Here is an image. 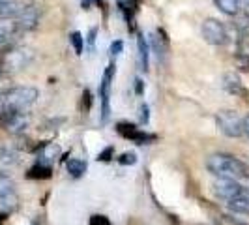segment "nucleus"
<instances>
[{
    "label": "nucleus",
    "mask_w": 249,
    "mask_h": 225,
    "mask_svg": "<svg viewBox=\"0 0 249 225\" xmlns=\"http://www.w3.org/2000/svg\"><path fill=\"white\" fill-rule=\"evenodd\" d=\"M206 169L212 173V175L219 176V178H244L248 176V165L244 162H240L238 158L231 156V154H212L208 160H206Z\"/></svg>",
    "instance_id": "f257e3e1"
},
{
    "label": "nucleus",
    "mask_w": 249,
    "mask_h": 225,
    "mask_svg": "<svg viewBox=\"0 0 249 225\" xmlns=\"http://www.w3.org/2000/svg\"><path fill=\"white\" fill-rule=\"evenodd\" d=\"M37 96L39 92L34 87H13L8 92H4L2 103L8 112H23L36 103Z\"/></svg>",
    "instance_id": "f03ea898"
},
{
    "label": "nucleus",
    "mask_w": 249,
    "mask_h": 225,
    "mask_svg": "<svg viewBox=\"0 0 249 225\" xmlns=\"http://www.w3.org/2000/svg\"><path fill=\"white\" fill-rule=\"evenodd\" d=\"M114 64H109L103 72L100 83V103H101V124H105L111 116V87L112 81H114Z\"/></svg>",
    "instance_id": "7ed1b4c3"
},
{
    "label": "nucleus",
    "mask_w": 249,
    "mask_h": 225,
    "mask_svg": "<svg viewBox=\"0 0 249 225\" xmlns=\"http://www.w3.org/2000/svg\"><path fill=\"white\" fill-rule=\"evenodd\" d=\"M219 131L227 137H240L244 135V126L242 116H238L236 111H221L215 118Z\"/></svg>",
    "instance_id": "20e7f679"
},
{
    "label": "nucleus",
    "mask_w": 249,
    "mask_h": 225,
    "mask_svg": "<svg viewBox=\"0 0 249 225\" xmlns=\"http://www.w3.org/2000/svg\"><path fill=\"white\" fill-rule=\"evenodd\" d=\"M200 32H202V38H204L210 45H225L227 39H229L227 28H225L223 23H219L217 19H206V21L202 23Z\"/></svg>",
    "instance_id": "39448f33"
},
{
    "label": "nucleus",
    "mask_w": 249,
    "mask_h": 225,
    "mask_svg": "<svg viewBox=\"0 0 249 225\" xmlns=\"http://www.w3.org/2000/svg\"><path fill=\"white\" fill-rule=\"evenodd\" d=\"M32 58H34V53L28 47H17V49L8 51V55L4 56V68L10 72H19L26 68Z\"/></svg>",
    "instance_id": "423d86ee"
},
{
    "label": "nucleus",
    "mask_w": 249,
    "mask_h": 225,
    "mask_svg": "<svg viewBox=\"0 0 249 225\" xmlns=\"http://www.w3.org/2000/svg\"><path fill=\"white\" fill-rule=\"evenodd\" d=\"M213 191H215V195L219 199L231 201L238 197V195H242V193H246V188L234 178H221V180H217L213 184Z\"/></svg>",
    "instance_id": "0eeeda50"
},
{
    "label": "nucleus",
    "mask_w": 249,
    "mask_h": 225,
    "mask_svg": "<svg viewBox=\"0 0 249 225\" xmlns=\"http://www.w3.org/2000/svg\"><path fill=\"white\" fill-rule=\"evenodd\" d=\"M116 130H118L120 135H124L125 139H131V141L137 143V145H144V143H148V141L154 139V135H150V133H146V131L139 130L137 126L125 124V122H120V124L116 126Z\"/></svg>",
    "instance_id": "6e6552de"
},
{
    "label": "nucleus",
    "mask_w": 249,
    "mask_h": 225,
    "mask_svg": "<svg viewBox=\"0 0 249 225\" xmlns=\"http://www.w3.org/2000/svg\"><path fill=\"white\" fill-rule=\"evenodd\" d=\"M15 19H17V26H19L21 30H32V28L37 26L39 13H37V10L34 6H25L23 12L19 13Z\"/></svg>",
    "instance_id": "1a4fd4ad"
},
{
    "label": "nucleus",
    "mask_w": 249,
    "mask_h": 225,
    "mask_svg": "<svg viewBox=\"0 0 249 225\" xmlns=\"http://www.w3.org/2000/svg\"><path fill=\"white\" fill-rule=\"evenodd\" d=\"M23 8H25V4L19 0H0V21L15 19L23 12Z\"/></svg>",
    "instance_id": "9d476101"
},
{
    "label": "nucleus",
    "mask_w": 249,
    "mask_h": 225,
    "mask_svg": "<svg viewBox=\"0 0 249 225\" xmlns=\"http://www.w3.org/2000/svg\"><path fill=\"white\" fill-rule=\"evenodd\" d=\"M223 87L227 92L234 94V96H246V88L242 85L240 77L236 74H227L223 77Z\"/></svg>",
    "instance_id": "9b49d317"
},
{
    "label": "nucleus",
    "mask_w": 249,
    "mask_h": 225,
    "mask_svg": "<svg viewBox=\"0 0 249 225\" xmlns=\"http://www.w3.org/2000/svg\"><path fill=\"white\" fill-rule=\"evenodd\" d=\"M137 49H139V62H141V70H148L150 64V45L146 41V38L142 34H139L137 38Z\"/></svg>",
    "instance_id": "f8f14e48"
},
{
    "label": "nucleus",
    "mask_w": 249,
    "mask_h": 225,
    "mask_svg": "<svg viewBox=\"0 0 249 225\" xmlns=\"http://www.w3.org/2000/svg\"><path fill=\"white\" fill-rule=\"evenodd\" d=\"M227 205L234 214H249V193L246 191V193L238 195L234 199L227 201Z\"/></svg>",
    "instance_id": "ddd939ff"
},
{
    "label": "nucleus",
    "mask_w": 249,
    "mask_h": 225,
    "mask_svg": "<svg viewBox=\"0 0 249 225\" xmlns=\"http://www.w3.org/2000/svg\"><path fill=\"white\" fill-rule=\"evenodd\" d=\"M215 6L219 8V12H223L225 15H236L240 12L242 0H215Z\"/></svg>",
    "instance_id": "4468645a"
},
{
    "label": "nucleus",
    "mask_w": 249,
    "mask_h": 225,
    "mask_svg": "<svg viewBox=\"0 0 249 225\" xmlns=\"http://www.w3.org/2000/svg\"><path fill=\"white\" fill-rule=\"evenodd\" d=\"M66 169H68V173L73 178H79V176H83L87 173V162L79 160V158H73V160H70V162L66 163Z\"/></svg>",
    "instance_id": "2eb2a0df"
},
{
    "label": "nucleus",
    "mask_w": 249,
    "mask_h": 225,
    "mask_svg": "<svg viewBox=\"0 0 249 225\" xmlns=\"http://www.w3.org/2000/svg\"><path fill=\"white\" fill-rule=\"evenodd\" d=\"M28 176L30 178H49L51 176V167L47 163H36L30 171H28Z\"/></svg>",
    "instance_id": "dca6fc26"
},
{
    "label": "nucleus",
    "mask_w": 249,
    "mask_h": 225,
    "mask_svg": "<svg viewBox=\"0 0 249 225\" xmlns=\"http://www.w3.org/2000/svg\"><path fill=\"white\" fill-rule=\"evenodd\" d=\"M116 2H118V8H120V10L125 13V17L129 19L133 13L137 12L139 2H141V0H116Z\"/></svg>",
    "instance_id": "f3484780"
},
{
    "label": "nucleus",
    "mask_w": 249,
    "mask_h": 225,
    "mask_svg": "<svg viewBox=\"0 0 249 225\" xmlns=\"http://www.w3.org/2000/svg\"><path fill=\"white\" fill-rule=\"evenodd\" d=\"M70 43L73 45L75 55H83L85 53V38L81 32H71L70 34Z\"/></svg>",
    "instance_id": "a211bd4d"
},
{
    "label": "nucleus",
    "mask_w": 249,
    "mask_h": 225,
    "mask_svg": "<svg viewBox=\"0 0 249 225\" xmlns=\"http://www.w3.org/2000/svg\"><path fill=\"white\" fill-rule=\"evenodd\" d=\"M96 36H98V28H90L88 36L85 38V51L88 55H94V51H96Z\"/></svg>",
    "instance_id": "6ab92c4d"
},
{
    "label": "nucleus",
    "mask_w": 249,
    "mask_h": 225,
    "mask_svg": "<svg viewBox=\"0 0 249 225\" xmlns=\"http://www.w3.org/2000/svg\"><path fill=\"white\" fill-rule=\"evenodd\" d=\"M118 163H122V165H135L137 163V154L135 152H124L118 158Z\"/></svg>",
    "instance_id": "aec40b11"
},
{
    "label": "nucleus",
    "mask_w": 249,
    "mask_h": 225,
    "mask_svg": "<svg viewBox=\"0 0 249 225\" xmlns=\"http://www.w3.org/2000/svg\"><path fill=\"white\" fill-rule=\"evenodd\" d=\"M109 51H111L112 56H118V55L124 51V41H122V39H114L111 43V49Z\"/></svg>",
    "instance_id": "412c9836"
},
{
    "label": "nucleus",
    "mask_w": 249,
    "mask_h": 225,
    "mask_svg": "<svg viewBox=\"0 0 249 225\" xmlns=\"http://www.w3.org/2000/svg\"><path fill=\"white\" fill-rule=\"evenodd\" d=\"M150 120V109L146 103H142L141 105V124H148Z\"/></svg>",
    "instance_id": "4be33fe9"
},
{
    "label": "nucleus",
    "mask_w": 249,
    "mask_h": 225,
    "mask_svg": "<svg viewBox=\"0 0 249 225\" xmlns=\"http://www.w3.org/2000/svg\"><path fill=\"white\" fill-rule=\"evenodd\" d=\"M90 225H111V222L105 216H92L90 218Z\"/></svg>",
    "instance_id": "5701e85b"
},
{
    "label": "nucleus",
    "mask_w": 249,
    "mask_h": 225,
    "mask_svg": "<svg viewBox=\"0 0 249 225\" xmlns=\"http://www.w3.org/2000/svg\"><path fill=\"white\" fill-rule=\"evenodd\" d=\"M8 36H10V28L4 25V23H0V45L8 39Z\"/></svg>",
    "instance_id": "b1692460"
},
{
    "label": "nucleus",
    "mask_w": 249,
    "mask_h": 225,
    "mask_svg": "<svg viewBox=\"0 0 249 225\" xmlns=\"http://www.w3.org/2000/svg\"><path fill=\"white\" fill-rule=\"evenodd\" d=\"M111 154H112V147H109V149L103 150L101 154H98V160H101V162H109V160H111V158H109Z\"/></svg>",
    "instance_id": "393cba45"
},
{
    "label": "nucleus",
    "mask_w": 249,
    "mask_h": 225,
    "mask_svg": "<svg viewBox=\"0 0 249 225\" xmlns=\"http://www.w3.org/2000/svg\"><path fill=\"white\" fill-rule=\"evenodd\" d=\"M135 92H137V96H142V92H144V83H142V79H135Z\"/></svg>",
    "instance_id": "a878e982"
},
{
    "label": "nucleus",
    "mask_w": 249,
    "mask_h": 225,
    "mask_svg": "<svg viewBox=\"0 0 249 225\" xmlns=\"http://www.w3.org/2000/svg\"><path fill=\"white\" fill-rule=\"evenodd\" d=\"M100 0H81V8H85V10H90L94 4H98Z\"/></svg>",
    "instance_id": "bb28decb"
},
{
    "label": "nucleus",
    "mask_w": 249,
    "mask_h": 225,
    "mask_svg": "<svg viewBox=\"0 0 249 225\" xmlns=\"http://www.w3.org/2000/svg\"><path fill=\"white\" fill-rule=\"evenodd\" d=\"M242 126H244V133H246V135L249 137V114L242 118Z\"/></svg>",
    "instance_id": "cd10ccee"
},
{
    "label": "nucleus",
    "mask_w": 249,
    "mask_h": 225,
    "mask_svg": "<svg viewBox=\"0 0 249 225\" xmlns=\"http://www.w3.org/2000/svg\"><path fill=\"white\" fill-rule=\"evenodd\" d=\"M242 2H246V6L249 8V0H242Z\"/></svg>",
    "instance_id": "c85d7f7f"
},
{
    "label": "nucleus",
    "mask_w": 249,
    "mask_h": 225,
    "mask_svg": "<svg viewBox=\"0 0 249 225\" xmlns=\"http://www.w3.org/2000/svg\"><path fill=\"white\" fill-rule=\"evenodd\" d=\"M0 74H2V64H0Z\"/></svg>",
    "instance_id": "c756f323"
}]
</instances>
